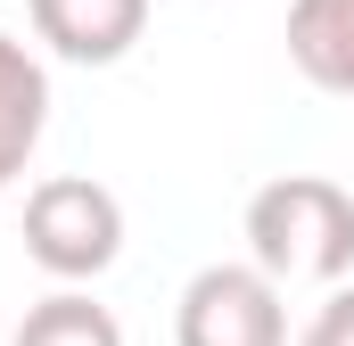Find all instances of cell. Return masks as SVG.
I'll return each instance as SVG.
<instances>
[{
  "label": "cell",
  "instance_id": "1",
  "mask_svg": "<svg viewBox=\"0 0 354 346\" xmlns=\"http://www.w3.org/2000/svg\"><path fill=\"white\" fill-rule=\"evenodd\" d=\"M248 248L272 280H338L354 272V198L322 173H280L248 198Z\"/></svg>",
  "mask_w": 354,
  "mask_h": 346
},
{
  "label": "cell",
  "instance_id": "2",
  "mask_svg": "<svg viewBox=\"0 0 354 346\" xmlns=\"http://www.w3.org/2000/svg\"><path fill=\"white\" fill-rule=\"evenodd\" d=\"M124 248V206L91 173H50L25 198V256L58 280H99Z\"/></svg>",
  "mask_w": 354,
  "mask_h": 346
},
{
  "label": "cell",
  "instance_id": "3",
  "mask_svg": "<svg viewBox=\"0 0 354 346\" xmlns=\"http://www.w3.org/2000/svg\"><path fill=\"white\" fill-rule=\"evenodd\" d=\"M181 346H288V313H280V280L264 264H206L181 289Z\"/></svg>",
  "mask_w": 354,
  "mask_h": 346
},
{
  "label": "cell",
  "instance_id": "4",
  "mask_svg": "<svg viewBox=\"0 0 354 346\" xmlns=\"http://www.w3.org/2000/svg\"><path fill=\"white\" fill-rule=\"evenodd\" d=\"M25 8H33V33L75 66H115L149 25V0H25Z\"/></svg>",
  "mask_w": 354,
  "mask_h": 346
},
{
  "label": "cell",
  "instance_id": "5",
  "mask_svg": "<svg viewBox=\"0 0 354 346\" xmlns=\"http://www.w3.org/2000/svg\"><path fill=\"white\" fill-rule=\"evenodd\" d=\"M41 124H50V75H41V58L25 42L0 33V190L33 165Z\"/></svg>",
  "mask_w": 354,
  "mask_h": 346
},
{
  "label": "cell",
  "instance_id": "6",
  "mask_svg": "<svg viewBox=\"0 0 354 346\" xmlns=\"http://www.w3.org/2000/svg\"><path fill=\"white\" fill-rule=\"evenodd\" d=\"M288 58L313 91L354 99V0H288Z\"/></svg>",
  "mask_w": 354,
  "mask_h": 346
},
{
  "label": "cell",
  "instance_id": "7",
  "mask_svg": "<svg viewBox=\"0 0 354 346\" xmlns=\"http://www.w3.org/2000/svg\"><path fill=\"white\" fill-rule=\"evenodd\" d=\"M8 346H124V330H115L107 305H91L83 289H58V297L25 305V322H17Z\"/></svg>",
  "mask_w": 354,
  "mask_h": 346
},
{
  "label": "cell",
  "instance_id": "8",
  "mask_svg": "<svg viewBox=\"0 0 354 346\" xmlns=\"http://www.w3.org/2000/svg\"><path fill=\"white\" fill-rule=\"evenodd\" d=\"M297 346H354V289H338V297L305 322V338H297Z\"/></svg>",
  "mask_w": 354,
  "mask_h": 346
}]
</instances>
